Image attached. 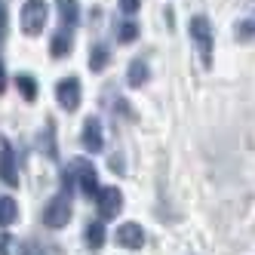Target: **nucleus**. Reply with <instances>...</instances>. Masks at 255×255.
I'll return each instance as SVG.
<instances>
[{"label":"nucleus","instance_id":"8","mask_svg":"<svg viewBox=\"0 0 255 255\" xmlns=\"http://www.w3.org/2000/svg\"><path fill=\"white\" fill-rule=\"evenodd\" d=\"M80 141H83V148L89 154H99L105 148V135H102V120L93 114V117H86L83 120V132H80Z\"/></svg>","mask_w":255,"mask_h":255},{"label":"nucleus","instance_id":"20","mask_svg":"<svg viewBox=\"0 0 255 255\" xmlns=\"http://www.w3.org/2000/svg\"><path fill=\"white\" fill-rule=\"evenodd\" d=\"M19 255H49V249H46L43 243H37V240H25Z\"/></svg>","mask_w":255,"mask_h":255},{"label":"nucleus","instance_id":"7","mask_svg":"<svg viewBox=\"0 0 255 255\" xmlns=\"http://www.w3.org/2000/svg\"><path fill=\"white\" fill-rule=\"evenodd\" d=\"M0 181L6 188L19 185V163H15V151L6 138H0Z\"/></svg>","mask_w":255,"mask_h":255},{"label":"nucleus","instance_id":"17","mask_svg":"<svg viewBox=\"0 0 255 255\" xmlns=\"http://www.w3.org/2000/svg\"><path fill=\"white\" fill-rule=\"evenodd\" d=\"M86 246L89 249H102L105 246V225L102 222H89L86 225Z\"/></svg>","mask_w":255,"mask_h":255},{"label":"nucleus","instance_id":"4","mask_svg":"<svg viewBox=\"0 0 255 255\" xmlns=\"http://www.w3.org/2000/svg\"><path fill=\"white\" fill-rule=\"evenodd\" d=\"M68 169H71V175H74L80 194H86V197H96L99 194V172H96V166L86 157H74Z\"/></svg>","mask_w":255,"mask_h":255},{"label":"nucleus","instance_id":"18","mask_svg":"<svg viewBox=\"0 0 255 255\" xmlns=\"http://www.w3.org/2000/svg\"><path fill=\"white\" fill-rule=\"evenodd\" d=\"M40 148H43V154H46L49 160H56V157H59L56 135H52V123H46V129H43V135H40Z\"/></svg>","mask_w":255,"mask_h":255},{"label":"nucleus","instance_id":"9","mask_svg":"<svg viewBox=\"0 0 255 255\" xmlns=\"http://www.w3.org/2000/svg\"><path fill=\"white\" fill-rule=\"evenodd\" d=\"M114 240H117L120 249H141L144 246V231H141L138 222H123L114 234Z\"/></svg>","mask_w":255,"mask_h":255},{"label":"nucleus","instance_id":"21","mask_svg":"<svg viewBox=\"0 0 255 255\" xmlns=\"http://www.w3.org/2000/svg\"><path fill=\"white\" fill-rule=\"evenodd\" d=\"M117 3H120V12L123 15H135L138 6H141V0H117Z\"/></svg>","mask_w":255,"mask_h":255},{"label":"nucleus","instance_id":"19","mask_svg":"<svg viewBox=\"0 0 255 255\" xmlns=\"http://www.w3.org/2000/svg\"><path fill=\"white\" fill-rule=\"evenodd\" d=\"M117 40L120 43H135L138 40V25L135 22H120L117 25Z\"/></svg>","mask_w":255,"mask_h":255},{"label":"nucleus","instance_id":"14","mask_svg":"<svg viewBox=\"0 0 255 255\" xmlns=\"http://www.w3.org/2000/svg\"><path fill=\"white\" fill-rule=\"evenodd\" d=\"M234 34H237V40H252L255 37V6L246 9V15L234 25Z\"/></svg>","mask_w":255,"mask_h":255},{"label":"nucleus","instance_id":"16","mask_svg":"<svg viewBox=\"0 0 255 255\" xmlns=\"http://www.w3.org/2000/svg\"><path fill=\"white\" fill-rule=\"evenodd\" d=\"M15 89L22 93L25 102H34L37 99V77L34 74H15Z\"/></svg>","mask_w":255,"mask_h":255},{"label":"nucleus","instance_id":"13","mask_svg":"<svg viewBox=\"0 0 255 255\" xmlns=\"http://www.w3.org/2000/svg\"><path fill=\"white\" fill-rule=\"evenodd\" d=\"M19 218V203L12 197H0V228H12Z\"/></svg>","mask_w":255,"mask_h":255},{"label":"nucleus","instance_id":"2","mask_svg":"<svg viewBox=\"0 0 255 255\" xmlns=\"http://www.w3.org/2000/svg\"><path fill=\"white\" fill-rule=\"evenodd\" d=\"M46 19H49V6L43 0H25V6L19 12V22H22V31L28 37H37L46 25Z\"/></svg>","mask_w":255,"mask_h":255},{"label":"nucleus","instance_id":"11","mask_svg":"<svg viewBox=\"0 0 255 255\" xmlns=\"http://www.w3.org/2000/svg\"><path fill=\"white\" fill-rule=\"evenodd\" d=\"M71 49H74V31L59 28V31L49 37V56H52V59H65Z\"/></svg>","mask_w":255,"mask_h":255},{"label":"nucleus","instance_id":"1","mask_svg":"<svg viewBox=\"0 0 255 255\" xmlns=\"http://www.w3.org/2000/svg\"><path fill=\"white\" fill-rule=\"evenodd\" d=\"M188 31H191V40L197 46L200 65L209 71L212 68V56H215V31H212V22L206 19V15H191Z\"/></svg>","mask_w":255,"mask_h":255},{"label":"nucleus","instance_id":"10","mask_svg":"<svg viewBox=\"0 0 255 255\" xmlns=\"http://www.w3.org/2000/svg\"><path fill=\"white\" fill-rule=\"evenodd\" d=\"M56 9H59V28L74 31L80 25V3L77 0H56Z\"/></svg>","mask_w":255,"mask_h":255},{"label":"nucleus","instance_id":"12","mask_svg":"<svg viewBox=\"0 0 255 255\" xmlns=\"http://www.w3.org/2000/svg\"><path fill=\"white\" fill-rule=\"evenodd\" d=\"M148 77H151L148 62H144V59H132V62H129V68H126V83H129L132 89H138V86L148 83Z\"/></svg>","mask_w":255,"mask_h":255},{"label":"nucleus","instance_id":"22","mask_svg":"<svg viewBox=\"0 0 255 255\" xmlns=\"http://www.w3.org/2000/svg\"><path fill=\"white\" fill-rule=\"evenodd\" d=\"M6 37V6H3V0H0V40Z\"/></svg>","mask_w":255,"mask_h":255},{"label":"nucleus","instance_id":"23","mask_svg":"<svg viewBox=\"0 0 255 255\" xmlns=\"http://www.w3.org/2000/svg\"><path fill=\"white\" fill-rule=\"evenodd\" d=\"M9 252V237L3 234V237H0V255H6Z\"/></svg>","mask_w":255,"mask_h":255},{"label":"nucleus","instance_id":"24","mask_svg":"<svg viewBox=\"0 0 255 255\" xmlns=\"http://www.w3.org/2000/svg\"><path fill=\"white\" fill-rule=\"evenodd\" d=\"M6 89V71H3V62H0V93Z\"/></svg>","mask_w":255,"mask_h":255},{"label":"nucleus","instance_id":"6","mask_svg":"<svg viewBox=\"0 0 255 255\" xmlns=\"http://www.w3.org/2000/svg\"><path fill=\"white\" fill-rule=\"evenodd\" d=\"M56 102L65 108V111H77L83 102V86L77 77H62L56 83Z\"/></svg>","mask_w":255,"mask_h":255},{"label":"nucleus","instance_id":"5","mask_svg":"<svg viewBox=\"0 0 255 255\" xmlns=\"http://www.w3.org/2000/svg\"><path fill=\"white\" fill-rule=\"evenodd\" d=\"M96 209H99V218L102 222H111V218H117L120 215V209H123V194H120V188H99V194H96Z\"/></svg>","mask_w":255,"mask_h":255},{"label":"nucleus","instance_id":"3","mask_svg":"<svg viewBox=\"0 0 255 255\" xmlns=\"http://www.w3.org/2000/svg\"><path fill=\"white\" fill-rule=\"evenodd\" d=\"M71 212H74V206H71V197L62 191V194H56V197H49V203H46V209H43V225L52 228V231H59V228H65V225L71 222Z\"/></svg>","mask_w":255,"mask_h":255},{"label":"nucleus","instance_id":"15","mask_svg":"<svg viewBox=\"0 0 255 255\" xmlns=\"http://www.w3.org/2000/svg\"><path fill=\"white\" fill-rule=\"evenodd\" d=\"M108 62H111V49H108L105 43H96L93 46V52H89V71H105L108 68Z\"/></svg>","mask_w":255,"mask_h":255}]
</instances>
